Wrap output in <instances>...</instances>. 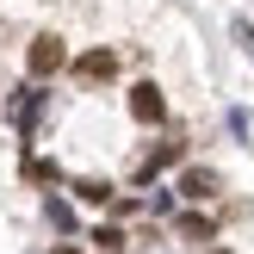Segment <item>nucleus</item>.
Masks as SVG:
<instances>
[{
	"mask_svg": "<svg viewBox=\"0 0 254 254\" xmlns=\"http://www.w3.org/2000/svg\"><path fill=\"white\" fill-rule=\"evenodd\" d=\"M211 230H217L211 217H180V236H186V242H211Z\"/></svg>",
	"mask_w": 254,
	"mask_h": 254,
	"instance_id": "obj_9",
	"label": "nucleus"
},
{
	"mask_svg": "<svg viewBox=\"0 0 254 254\" xmlns=\"http://www.w3.org/2000/svg\"><path fill=\"white\" fill-rule=\"evenodd\" d=\"M44 217H50V230H62V236H74V211L62 205V198H44Z\"/></svg>",
	"mask_w": 254,
	"mask_h": 254,
	"instance_id": "obj_7",
	"label": "nucleus"
},
{
	"mask_svg": "<svg viewBox=\"0 0 254 254\" xmlns=\"http://www.w3.org/2000/svg\"><path fill=\"white\" fill-rule=\"evenodd\" d=\"M25 68H31V81H50L56 68H68V50H62V37H31V50H25Z\"/></svg>",
	"mask_w": 254,
	"mask_h": 254,
	"instance_id": "obj_2",
	"label": "nucleus"
},
{
	"mask_svg": "<svg viewBox=\"0 0 254 254\" xmlns=\"http://www.w3.org/2000/svg\"><path fill=\"white\" fill-rule=\"evenodd\" d=\"M118 74V50H87L74 56V81H112Z\"/></svg>",
	"mask_w": 254,
	"mask_h": 254,
	"instance_id": "obj_6",
	"label": "nucleus"
},
{
	"mask_svg": "<svg viewBox=\"0 0 254 254\" xmlns=\"http://www.w3.org/2000/svg\"><path fill=\"white\" fill-rule=\"evenodd\" d=\"M174 192H180L186 205H211V198L223 192V180H217V168H180V180H174Z\"/></svg>",
	"mask_w": 254,
	"mask_h": 254,
	"instance_id": "obj_3",
	"label": "nucleus"
},
{
	"mask_svg": "<svg viewBox=\"0 0 254 254\" xmlns=\"http://www.w3.org/2000/svg\"><path fill=\"white\" fill-rule=\"evenodd\" d=\"M44 106H50V93H44V87H19V93H12L6 99V124H12V130H19V136H31L37 130V118H44Z\"/></svg>",
	"mask_w": 254,
	"mask_h": 254,
	"instance_id": "obj_1",
	"label": "nucleus"
},
{
	"mask_svg": "<svg viewBox=\"0 0 254 254\" xmlns=\"http://www.w3.org/2000/svg\"><path fill=\"white\" fill-rule=\"evenodd\" d=\"M180 161H186V143H174V136H168V143H155L143 161H136V180H155L161 168H180Z\"/></svg>",
	"mask_w": 254,
	"mask_h": 254,
	"instance_id": "obj_5",
	"label": "nucleus"
},
{
	"mask_svg": "<svg viewBox=\"0 0 254 254\" xmlns=\"http://www.w3.org/2000/svg\"><path fill=\"white\" fill-rule=\"evenodd\" d=\"M130 118L136 124H161V118H168V99H161L155 81H136L130 87Z\"/></svg>",
	"mask_w": 254,
	"mask_h": 254,
	"instance_id": "obj_4",
	"label": "nucleus"
},
{
	"mask_svg": "<svg viewBox=\"0 0 254 254\" xmlns=\"http://www.w3.org/2000/svg\"><path fill=\"white\" fill-rule=\"evenodd\" d=\"M93 242H99V254H124V230L106 223V230H93Z\"/></svg>",
	"mask_w": 254,
	"mask_h": 254,
	"instance_id": "obj_10",
	"label": "nucleus"
},
{
	"mask_svg": "<svg viewBox=\"0 0 254 254\" xmlns=\"http://www.w3.org/2000/svg\"><path fill=\"white\" fill-rule=\"evenodd\" d=\"M74 192H81L87 205H112V186H106V180H81V186H74Z\"/></svg>",
	"mask_w": 254,
	"mask_h": 254,
	"instance_id": "obj_11",
	"label": "nucleus"
},
{
	"mask_svg": "<svg viewBox=\"0 0 254 254\" xmlns=\"http://www.w3.org/2000/svg\"><path fill=\"white\" fill-rule=\"evenodd\" d=\"M25 180H37V186H56L62 174H56V161H37V155H31V161H25Z\"/></svg>",
	"mask_w": 254,
	"mask_h": 254,
	"instance_id": "obj_8",
	"label": "nucleus"
},
{
	"mask_svg": "<svg viewBox=\"0 0 254 254\" xmlns=\"http://www.w3.org/2000/svg\"><path fill=\"white\" fill-rule=\"evenodd\" d=\"M50 254H81V248H68V242H62V248H50Z\"/></svg>",
	"mask_w": 254,
	"mask_h": 254,
	"instance_id": "obj_12",
	"label": "nucleus"
}]
</instances>
